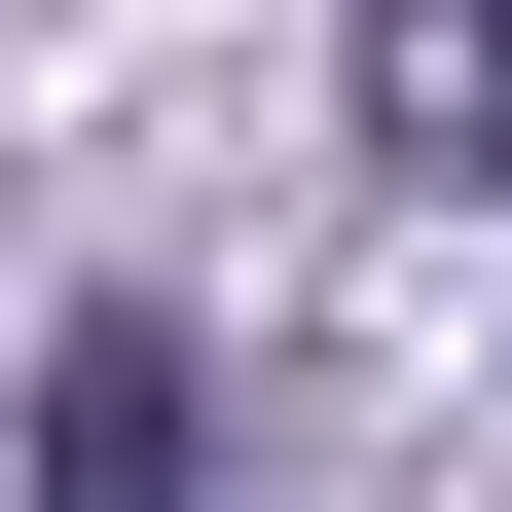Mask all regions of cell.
Here are the masks:
<instances>
[{"label":"cell","instance_id":"cell-1","mask_svg":"<svg viewBox=\"0 0 512 512\" xmlns=\"http://www.w3.org/2000/svg\"><path fill=\"white\" fill-rule=\"evenodd\" d=\"M220 476V366L147 330V293H74V330H37V512H183Z\"/></svg>","mask_w":512,"mask_h":512},{"label":"cell","instance_id":"cell-2","mask_svg":"<svg viewBox=\"0 0 512 512\" xmlns=\"http://www.w3.org/2000/svg\"><path fill=\"white\" fill-rule=\"evenodd\" d=\"M366 147L512 220V0H366Z\"/></svg>","mask_w":512,"mask_h":512}]
</instances>
